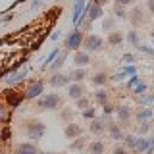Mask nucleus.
Listing matches in <instances>:
<instances>
[{"label": "nucleus", "mask_w": 154, "mask_h": 154, "mask_svg": "<svg viewBox=\"0 0 154 154\" xmlns=\"http://www.w3.org/2000/svg\"><path fill=\"white\" fill-rule=\"evenodd\" d=\"M81 42H83V33L73 31V33H69L67 38H66V48L67 50H77V48L81 46Z\"/></svg>", "instance_id": "nucleus-4"}, {"label": "nucleus", "mask_w": 154, "mask_h": 154, "mask_svg": "<svg viewBox=\"0 0 154 154\" xmlns=\"http://www.w3.org/2000/svg\"><path fill=\"white\" fill-rule=\"evenodd\" d=\"M38 154H60V152H38Z\"/></svg>", "instance_id": "nucleus-42"}, {"label": "nucleus", "mask_w": 154, "mask_h": 154, "mask_svg": "<svg viewBox=\"0 0 154 154\" xmlns=\"http://www.w3.org/2000/svg\"><path fill=\"white\" fill-rule=\"evenodd\" d=\"M66 56H67L66 52H62V54H58V56H56V62H54V64L50 66V69H52V71H56L58 67H62V66H64V60H66Z\"/></svg>", "instance_id": "nucleus-21"}, {"label": "nucleus", "mask_w": 154, "mask_h": 154, "mask_svg": "<svg viewBox=\"0 0 154 154\" xmlns=\"http://www.w3.org/2000/svg\"><path fill=\"white\" fill-rule=\"evenodd\" d=\"M131 60H133V56H131V54H125V56L122 58V62H125V64H129Z\"/></svg>", "instance_id": "nucleus-41"}, {"label": "nucleus", "mask_w": 154, "mask_h": 154, "mask_svg": "<svg viewBox=\"0 0 154 154\" xmlns=\"http://www.w3.org/2000/svg\"><path fill=\"white\" fill-rule=\"evenodd\" d=\"M2 129H4V127H2V125H0V139H2Z\"/></svg>", "instance_id": "nucleus-43"}, {"label": "nucleus", "mask_w": 154, "mask_h": 154, "mask_svg": "<svg viewBox=\"0 0 154 154\" xmlns=\"http://www.w3.org/2000/svg\"><path fill=\"white\" fill-rule=\"evenodd\" d=\"M150 118H152V108H143V110H139V114H137V122H139V123L150 122Z\"/></svg>", "instance_id": "nucleus-15"}, {"label": "nucleus", "mask_w": 154, "mask_h": 154, "mask_svg": "<svg viewBox=\"0 0 154 154\" xmlns=\"http://www.w3.org/2000/svg\"><path fill=\"white\" fill-rule=\"evenodd\" d=\"M42 91H45V83H42V81H35V83H31L27 87V91H25V98H38V96H41V93Z\"/></svg>", "instance_id": "nucleus-5"}, {"label": "nucleus", "mask_w": 154, "mask_h": 154, "mask_svg": "<svg viewBox=\"0 0 154 154\" xmlns=\"http://www.w3.org/2000/svg\"><path fill=\"white\" fill-rule=\"evenodd\" d=\"M144 91H146V85H144V83H137V85H135V93H137V96H141Z\"/></svg>", "instance_id": "nucleus-31"}, {"label": "nucleus", "mask_w": 154, "mask_h": 154, "mask_svg": "<svg viewBox=\"0 0 154 154\" xmlns=\"http://www.w3.org/2000/svg\"><path fill=\"white\" fill-rule=\"evenodd\" d=\"M123 139H125V144H127V146L135 148V143H137V137H135V135H127V137H123Z\"/></svg>", "instance_id": "nucleus-28"}, {"label": "nucleus", "mask_w": 154, "mask_h": 154, "mask_svg": "<svg viewBox=\"0 0 154 154\" xmlns=\"http://www.w3.org/2000/svg\"><path fill=\"white\" fill-rule=\"evenodd\" d=\"M108 133H110V137H112L114 141H122V139H123V133L119 131V127L116 123H110L108 125Z\"/></svg>", "instance_id": "nucleus-17"}, {"label": "nucleus", "mask_w": 154, "mask_h": 154, "mask_svg": "<svg viewBox=\"0 0 154 154\" xmlns=\"http://www.w3.org/2000/svg\"><path fill=\"white\" fill-rule=\"evenodd\" d=\"M83 116H85V118H94V108H89V110H83Z\"/></svg>", "instance_id": "nucleus-36"}, {"label": "nucleus", "mask_w": 154, "mask_h": 154, "mask_svg": "<svg viewBox=\"0 0 154 154\" xmlns=\"http://www.w3.org/2000/svg\"><path fill=\"white\" fill-rule=\"evenodd\" d=\"M100 17H102V6H98V4H91V6H89V19L94 21V19H100Z\"/></svg>", "instance_id": "nucleus-14"}, {"label": "nucleus", "mask_w": 154, "mask_h": 154, "mask_svg": "<svg viewBox=\"0 0 154 154\" xmlns=\"http://www.w3.org/2000/svg\"><path fill=\"white\" fill-rule=\"evenodd\" d=\"M133 0H116V4H118V6H127V4H131Z\"/></svg>", "instance_id": "nucleus-38"}, {"label": "nucleus", "mask_w": 154, "mask_h": 154, "mask_svg": "<svg viewBox=\"0 0 154 154\" xmlns=\"http://www.w3.org/2000/svg\"><path fill=\"white\" fill-rule=\"evenodd\" d=\"M89 154H104V144L100 141H94L89 144Z\"/></svg>", "instance_id": "nucleus-18"}, {"label": "nucleus", "mask_w": 154, "mask_h": 154, "mask_svg": "<svg viewBox=\"0 0 154 154\" xmlns=\"http://www.w3.org/2000/svg\"><path fill=\"white\" fill-rule=\"evenodd\" d=\"M106 83H108V75H106V73H96L93 77V85H96V87H102Z\"/></svg>", "instance_id": "nucleus-20"}, {"label": "nucleus", "mask_w": 154, "mask_h": 154, "mask_svg": "<svg viewBox=\"0 0 154 154\" xmlns=\"http://www.w3.org/2000/svg\"><path fill=\"white\" fill-rule=\"evenodd\" d=\"M10 139V129H2V141H8Z\"/></svg>", "instance_id": "nucleus-40"}, {"label": "nucleus", "mask_w": 154, "mask_h": 154, "mask_svg": "<svg viewBox=\"0 0 154 154\" xmlns=\"http://www.w3.org/2000/svg\"><path fill=\"white\" fill-rule=\"evenodd\" d=\"M67 77H69V81H75V83H79V81L85 77V71H83V69H77V71H73V73L67 75Z\"/></svg>", "instance_id": "nucleus-25"}, {"label": "nucleus", "mask_w": 154, "mask_h": 154, "mask_svg": "<svg viewBox=\"0 0 154 154\" xmlns=\"http://www.w3.org/2000/svg\"><path fill=\"white\" fill-rule=\"evenodd\" d=\"M73 62H75V66L83 67V66H87V64L91 62V56L87 54V52H75V56H73Z\"/></svg>", "instance_id": "nucleus-13"}, {"label": "nucleus", "mask_w": 154, "mask_h": 154, "mask_svg": "<svg viewBox=\"0 0 154 154\" xmlns=\"http://www.w3.org/2000/svg\"><path fill=\"white\" fill-rule=\"evenodd\" d=\"M25 98L23 94H19V93H12V91H8V104L12 106V108H17L19 104H21V100Z\"/></svg>", "instance_id": "nucleus-12"}, {"label": "nucleus", "mask_w": 154, "mask_h": 154, "mask_svg": "<svg viewBox=\"0 0 154 154\" xmlns=\"http://www.w3.org/2000/svg\"><path fill=\"white\" fill-rule=\"evenodd\" d=\"M122 41H123V35H122L119 31H114L112 35L108 37V42H110V45H119Z\"/></svg>", "instance_id": "nucleus-22"}, {"label": "nucleus", "mask_w": 154, "mask_h": 154, "mask_svg": "<svg viewBox=\"0 0 154 154\" xmlns=\"http://www.w3.org/2000/svg\"><path fill=\"white\" fill-rule=\"evenodd\" d=\"M114 154H129V152H127V148H125V146H116L114 148Z\"/></svg>", "instance_id": "nucleus-34"}, {"label": "nucleus", "mask_w": 154, "mask_h": 154, "mask_svg": "<svg viewBox=\"0 0 154 154\" xmlns=\"http://www.w3.org/2000/svg\"><path fill=\"white\" fill-rule=\"evenodd\" d=\"M48 83H50L52 87H56V89H60V87H66L67 83H69V77L62 75V73H56V75H52L50 79H48Z\"/></svg>", "instance_id": "nucleus-8"}, {"label": "nucleus", "mask_w": 154, "mask_h": 154, "mask_svg": "<svg viewBox=\"0 0 154 154\" xmlns=\"http://www.w3.org/2000/svg\"><path fill=\"white\" fill-rule=\"evenodd\" d=\"M25 75H27V69H21V71H12V73H10L8 77H6V83L8 85H17L19 81H23L25 79Z\"/></svg>", "instance_id": "nucleus-9"}, {"label": "nucleus", "mask_w": 154, "mask_h": 154, "mask_svg": "<svg viewBox=\"0 0 154 154\" xmlns=\"http://www.w3.org/2000/svg\"><path fill=\"white\" fill-rule=\"evenodd\" d=\"M87 106H89V100H87V98H83V96L77 98V108H79V110H85Z\"/></svg>", "instance_id": "nucleus-29"}, {"label": "nucleus", "mask_w": 154, "mask_h": 154, "mask_svg": "<svg viewBox=\"0 0 154 154\" xmlns=\"http://www.w3.org/2000/svg\"><path fill=\"white\" fill-rule=\"evenodd\" d=\"M116 16H118V17H125V10L122 6H116Z\"/></svg>", "instance_id": "nucleus-35"}, {"label": "nucleus", "mask_w": 154, "mask_h": 154, "mask_svg": "<svg viewBox=\"0 0 154 154\" xmlns=\"http://www.w3.org/2000/svg\"><path fill=\"white\" fill-rule=\"evenodd\" d=\"M127 38H129V42H131L133 46H137V45H139V42H137V33H135V31H129Z\"/></svg>", "instance_id": "nucleus-32"}, {"label": "nucleus", "mask_w": 154, "mask_h": 154, "mask_svg": "<svg viewBox=\"0 0 154 154\" xmlns=\"http://www.w3.org/2000/svg\"><path fill=\"white\" fill-rule=\"evenodd\" d=\"M148 129H150V122H144V123H141L139 125V135H144L148 131Z\"/></svg>", "instance_id": "nucleus-30"}, {"label": "nucleus", "mask_w": 154, "mask_h": 154, "mask_svg": "<svg viewBox=\"0 0 154 154\" xmlns=\"http://www.w3.org/2000/svg\"><path fill=\"white\" fill-rule=\"evenodd\" d=\"M77 135H81V127L77 123H67V127H66V137H69V139H73L77 137Z\"/></svg>", "instance_id": "nucleus-16"}, {"label": "nucleus", "mask_w": 154, "mask_h": 154, "mask_svg": "<svg viewBox=\"0 0 154 154\" xmlns=\"http://www.w3.org/2000/svg\"><path fill=\"white\" fill-rule=\"evenodd\" d=\"M10 119V112H8V108L4 104H0V123H6Z\"/></svg>", "instance_id": "nucleus-24"}, {"label": "nucleus", "mask_w": 154, "mask_h": 154, "mask_svg": "<svg viewBox=\"0 0 154 154\" xmlns=\"http://www.w3.org/2000/svg\"><path fill=\"white\" fill-rule=\"evenodd\" d=\"M129 116H131V110H129V106H119V108H118V118L122 119V122H127Z\"/></svg>", "instance_id": "nucleus-19"}, {"label": "nucleus", "mask_w": 154, "mask_h": 154, "mask_svg": "<svg viewBox=\"0 0 154 154\" xmlns=\"http://www.w3.org/2000/svg\"><path fill=\"white\" fill-rule=\"evenodd\" d=\"M102 108H104V114H106V116L114 112V106H112V104H108V102H106V104H102Z\"/></svg>", "instance_id": "nucleus-33"}, {"label": "nucleus", "mask_w": 154, "mask_h": 154, "mask_svg": "<svg viewBox=\"0 0 154 154\" xmlns=\"http://www.w3.org/2000/svg\"><path fill=\"white\" fill-rule=\"evenodd\" d=\"M58 54H60V52H58V50H52V52H50V54H48V56H46V60H45V64H42V69H46V67H48V66H50V62H52V60H56V56H58Z\"/></svg>", "instance_id": "nucleus-27"}, {"label": "nucleus", "mask_w": 154, "mask_h": 154, "mask_svg": "<svg viewBox=\"0 0 154 154\" xmlns=\"http://www.w3.org/2000/svg\"><path fill=\"white\" fill-rule=\"evenodd\" d=\"M96 100H98V102L100 104H106V102H108V93H106V91H102V89H100V91H96Z\"/></svg>", "instance_id": "nucleus-26"}, {"label": "nucleus", "mask_w": 154, "mask_h": 154, "mask_svg": "<svg viewBox=\"0 0 154 154\" xmlns=\"http://www.w3.org/2000/svg\"><path fill=\"white\" fill-rule=\"evenodd\" d=\"M148 146H152V139H148V137L137 139V143H135V150H137L139 154H143V152L146 150Z\"/></svg>", "instance_id": "nucleus-10"}, {"label": "nucleus", "mask_w": 154, "mask_h": 154, "mask_svg": "<svg viewBox=\"0 0 154 154\" xmlns=\"http://www.w3.org/2000/svg\"><path fill=\"white\" fill-rule=\"evenodd\" d=\"M85 2H87V0H75V4H73V23H75V25H79V23L83 21Z\"/></svg>", "instance_id": "nucleus-6"}, {"label": "nucleus", "mask_w": 154, "mask_h": 154, "mask_svg": "<svg viewBox=\"0 0 154 154\" xmlns=\"http://www.w3.org/2000/svg\"><path fill=\"white\" fill-rule=\"evenodd\" d=\"M137 83H141V81H139V75L135 73V75H133V79L129 81V87H135V85H137Z\"/></svg>", "instance_id": "nucleus-37"}, {"label": "nucleus", "mask_w": 154, "mask_h": 154, "mask_svg": "<svg viewBox=\"0 0 154 154\" xmlns=\"http://www.w3.org/2000/svg\"><path fill=\"white\" fill-rule=\"evenodd\" d=\"M81 146H83V141H81V139L75 141V143H71V148H73V150H75V148H81Z\"/></svg>", "instance_id": "nucleus-39"}, {"label": "nucleus", "mask_w": 154, "mask_h": 154, "mask_svg": "<svg viewBox=\"0 0 154 154\" xmlns=\"http://www.w3.org/2000/svg\"><path fill=\"white\" fill-rule=\"evenodd\" d=\"M81 46H85V52H87V54H89V52H96L100 46H102V38H100L98 35H91V37L83 38Z\"/></svg>", "instance_id": "nucleus-3"}, {"label": "nucleus", "mask_w": 154, "mask_h": 154, "mask_svg": "<svg viewBox=\"0 0 154 154\" xmlns=\"http://www.w3.org/2000/svg\"><path fill=\"white\" fill-rule=\"evenodd\" d=\"M91 131L93 133H102L104 131V123L100 122V119H94V122L91 123Z\"/></svg>", "instance_id": "nucleus-23"}, {"label": "nucleus", "mask_w": 154, "mask_h": 154, "mask_svg": "<svg viewBox=\"0 0 154 154\" xmlns=\"http://www.w3.org/2000/svg\"><path fill=\"white\" fill-rule=\"evenodd\" d=\"M83 87H81L79 83H73V85H69V89H67V94H69V98H73V100H77V98H81L83 96Z\"/></svg>", "instance_id": "nucleus-11"}, {"label": "nucleus", "mask_w": 154, "mask_h": 154, "mask_svg": "<svg viewBox=\"0 0 154 154\" xmlns=\"http://www.w3.org/2000/svg\"><path fill=\"white\" fill-rule=\"evenodd\" d=\"M14 154H38V150H37V146L33 143H21V144L16 146Z\"/></svg>", "instance_id": "nucleus-7"}, {"label": "nucleus", "mask_w": 154, "mask_h": 154, "mask_svg": "<svg viewBox=\"0 0 154 154\" xmlns=\"http://www.w3.org/2000/svg\"><path fill=\"white\" fill-rule=\"evenodd\" d=\"M45 133H46V125L42 122H37V119H35V122H29V125H27L29 139H33V141H41Z\"/></svg>", "instance_id": "nucleus-1"}, {"label": "nucleus", "mask_w": 154, "mask_h": 154, "mask_svg": "<svg viewBox=\"0 0 154 154\" xmlns=\"http://www.w3.org/2000/svg\"><path fill=\"white\" fill-rule=\"evenodd\" d=\"M60 102H62V98H60V96H58L56 93H50V94H46L45 98H41V100H38V108L54 110V108H58V106H60Z\"/></svg>", "instance_id": "nucleus-2"}]
</instances>
